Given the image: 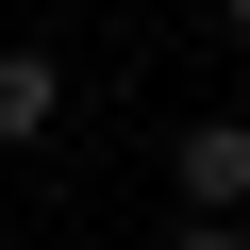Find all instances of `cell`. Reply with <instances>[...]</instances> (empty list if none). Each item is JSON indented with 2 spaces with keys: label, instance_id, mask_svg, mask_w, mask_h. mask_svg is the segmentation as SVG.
<instances>
[{
  "label": "cell",
  "instance_id": "1",
  "mask_svg": "<svg viewBox=\"0 0 250 250\" xmlns=\"http://www.w3.org/2000/svg\"><path fill=\"white\" fill-rule=\"evenodd\" d=\"M167 200L250 217V117H184V134H167Z\"/></svg>",
  "mask_w": 250,
  "mask_h": 250
},
{
  "label": "cell",
  "instance_id": "2",
  "mask_svg": "<svg viewBox=\"0 0 250 250\" xmlns=\"http://www.w3.org/2000/svg\"><path fill=\"white\" fill-rule=\"evenodd\" d=\"M67 134V50H0V150H50Z\"/></svg>",
  "mask_w": 250,
  "mask_h": 250
},
{
  "label": "cell",
  "instance_id": "3",
  "mask_svg": "<svg viewBox=\"0 0 250 250\" xmlns=\"http://www.w3.org/2000/svg\"><path fill=\"white\" fill-rule=\"evenodd\" d=\"M167 250H250V217H217V200H184V233Z\"/></svg>",
  "mask_w": 250,
  "mask_h": 250
},
{
  "label": "cell",
  "instance_id": "4",
  "mask_svg": "<svg viewBox=\"0 0 250 250\" xmlns=\"http://www.w3.org/2000/svg\"><path fill=\"white\" fill-rule=\"evenodd\" d=\"M217 34H233V50H250V0H217Z\"/></svg>",
  "mask_w": 250,
  "mask_h": 250
}]
</instances>
